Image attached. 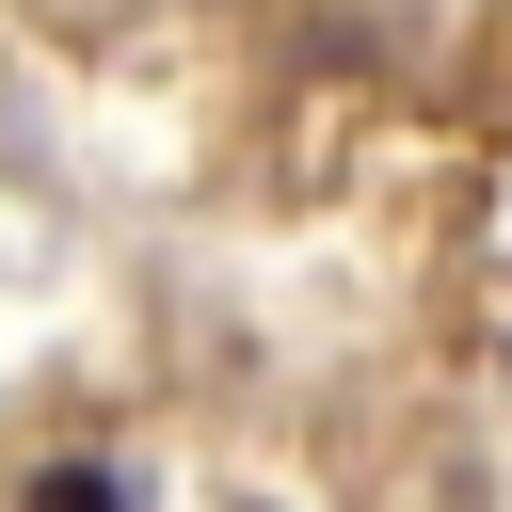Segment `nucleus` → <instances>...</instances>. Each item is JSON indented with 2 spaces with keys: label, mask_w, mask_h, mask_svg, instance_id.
I'll return each mask as SVG.
<instances>
[{
  "label": "nucleus",
  "mask_w": 512,
  "mask_h": 512,
  "mask_svg": "<svg viewBox=\"0 0 512 512\" xmlns=\"http://www.w3.org/2000/svg\"><path fill=\"white\" fill-rule=\"evenodd\" d=\"M16 512H128V464H32Z\"/></svg>",
  "instance_id": "f257e3e1"
}]
</instances>
